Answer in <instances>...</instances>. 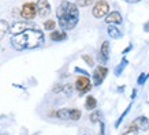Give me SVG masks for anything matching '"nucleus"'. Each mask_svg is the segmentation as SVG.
Masks as SVG:
<instances>
[{
    "instance_id": "f257e3e1",
    "label": "nucleus",
    "mask_w": 149,
    "mask_h": 135,
    "mask_svg": "<svg viewBox=\"0 0 149 135\" xmlns=\"http://www.w3.org/2000/svg\"><path fill=\"white\" fill-rule=\"evenodd\" d=\"M44 42V34L38 29H27L25 32L15 34L11 38V45L14 49L23 51V49H34L41 46Z\"/></svg>"
},
{
    "instance_id": "f03ea898",
    "label": "nucleus",
    "mask_w": 149,
    "mask_h": 135,
    "mask_svg": "<svg viewBox=\"0 0 149 135\" xmlns=\"http://www.w3.org/2000/svg\"><path fill=\"white\" fill-rule=\"evenodd\" d=\"M56 15L59 19V26L62 30H72L79 21V11L78 6L70 1H62L56 10Z\"/></svg>"
},
{
    "instance_id": "7ed1b4c3",
    "label": "nucleus",
    "mask_w": 149,
    "mask_h": 135,
    "mask_svg": "<svg viewBox=\"0 0 149 135\" xmlns=\"http://www.w3.org/2000/svg\"><path fill=\"white\" fill-rule=\"evenodd\" d=\"M92 14H93V17L97 19L107 17L109 14V4L105 0H99L95 4V7L92 8Z\"/></svg>"
},
{
    "instance_id": "20e7f679",
    "label": "nucleus",
    "mask_w": 149,
    "mask_h": 135,
    "mask_svg": "<svg viewBox=\"0 0 149 135\" xmlns=\"http://www.w3.org/2000/svg\"><path fill=\"white\" fill-rule=\"evenodd\" d=\"M37 15V4L34 3H25L21 7V18L23 21H32Z\"/></svg>"
},
{
    "instance_id": "39448f33",
    "label": "nucleus",
    "mask_w": 149,
    "mask_h": 135,
    "mask_svg": "<svg viewBox=\"0 0 149 135\" xmlns=\"http://www.w3.org/2000/svg\"><path fill=\"white\" fill-rule=\"evenodd\" d=\"M107 74H108V68L107 67H104V66L96 67L95 72H93V83H95V86L101 85L103 81L105 79V77H107Z\"/></svg>"
},
{
    "instance_id": "423d86ee",
    "label": "nucleus",
    "mask_w": 149,
    "mask_h": 135,
    "mask_svg": "<svg viewBox=\"0 0 149 135\" xmlns=\"http://www.w3.org/2000/svg\"><path fill=\"white\" fill-rule=\"evenodd\" d=\"M92 87V83L89 81V78L84 75V77H78L77 81H75V89L79 91V93H86V91H89Z\"/></svg>"
},
{
    "instance_id": "0eeeda50",
    "label": "nucleus",
    "mask_w": 149,
    "mask_h": 135,
    "mask_svg": "<svg viewBox=\"0 0 149 135\" xmlns=\"http://www.w3.org/2000/svg\"><path fill=\"white\" fill-rule=\"evenodd\" d=\"M37 14L41 18H45L51 14V4L48 0H38L37 1Z\"/></svg>"
},
{
    "instance_id": "6e6552de",
    "label": "nucleus",
    "mask_w": 149,
    "mask_h": 135,
    "mask_svg": "<svg viewBox=\"0 0 149 135\" xmlns=\"http://www.w3.org/2000/svg\"><path fill=\"white\" fill-rule=\"evenodd\" d=\"M122 15L120 12H118V11H112V12H109L107 17H105V22L108 23V25H119V23H122Z\"/></svg>"
},
{
    "instance_id": "1a4fd4ad",
    "label": "nucleus",
    "mask_w": 149,
    "mask_h": 135,
    "mask_svg": "<svg viewBox=\"0 0 149 135\" xmlns=\"http://www.w3.org/2000/svg\"><path fill=\"white\" fill-rule=\"evenodd\" d=\"M100 60L103 62V63H107L109 59V42L108 41H104L103 44H101V48H100Z\"/></svg>"
},
{
    "instance_id": "9d476101",
    "label": "nucleus",
    "mask_w": 149,
    "mask_h": 135,
    "mask_svg": "<svg viewBox=\"0 0 149 135\" xmlns=\"http://www.w3.org/2000/svg\"><path fill=\"white\" fill-rule=\"evenodd\" d=\"M27 29H32L30 26H27L26 23L23 22H17V23H14L13 26L10 27V32L13 33L14 36L15 34H19V33H22V32H25V30H27Z\"/></svg>"
},
{
    "instance_id": "9b49d317",
    "label": "nucleus",
    "mask_w": 149,
    "mask_h": 135,
    "mask_svg": "<svg viewBox=\"0 0 149 135\" xmlns=\"http://www.w3.org/2000/svg\"><path fill=\"white\" fill-rule=\"evenodd\" d=\"M133 124L138 127V130H144V131H146V130L149 128V120H148V119H146L145 116L137 117L136 120L133 122Z\"/></svg>"
},
{
    "instance_id": "f8f14e48",
    "label": "nucleus",
    "mask_w": 149,
    "mask_h": 135,
    "mask_svg": "<svg viewBox=\"0 0 149 135\" xmlns=\"http://www.w3.org/2000/svg\"><path fill=\"white\" fill-rule=\"evenodd\" d=\"M49 37L52 41H64L67 38V33L64 30H52Z\"/></svg>"
},
{
    "instance_id": "ddd939ff",
    "label": "nucleus",
    "mask_w": 149,
    "mask_h": 135,
    "mask_svg": "<svg viewBox=\"0 0 149 135\" xmlns=\"http://www.w3.org/2000/svg\"><path fill=\"white\" fill-rule=\"evenodd\" d=\"M107 33H108V36L111 37V38H113V40H118V38L122 37V32H120L115 25H108V27H107Z\"/></svg>"
},
{
    "instance_id": "4468645a",
    "label": "nucleus",
    "mask_w": 149,
    "mask_h": 135,
    "mask_svg": "<svg viewBox=\"0 0 149 135\" xmlns=\"http://www.w3.org/2000/svg\"><path fill=\"white\" fill-rule=\"evenodd\" d=\"M85 107L88 111H93V109L97 107V101L93 96H88L86 97V102H85Z\"/></svg>"
},
{
    "instance_id": "2eb2a0df",
    "label": "nucleus",
    "mask_w": 149,
    "mask_h": 135,
    "mask_svg": "<svg viewBox=\"0 0 149 135\" xmlns=\"http://www.w3.org/2000/svg\"><path fill=\"white\" fill-rule=\"evenodd\" d=\"M10 32V26L7 21H0V40Z\"/></svg>"
},
{
    "instance_id": "dca6fc26",
    "label": "nucleus",
    "mask_w": 149,
    "mask_h": 135,
    "mask_svg": "<svg viewBox=\"0 0 149 135\" xmlns=\"http://www.w3.org/2000/svg\"><path fill=\"white\" fill-rule=\"evenodd\" d=\"M56 117L62 119V120H68V119H70V111L66 108L59 109L58 112H56Z\"/></svg>"
},
{
    "instance_id": "f3484780",
    "label": "nucleus",
    "mask_w": 149,
    "mask_h": 135,
    "mask_svg": "<svg viewBox=\"0 0 149 135\" xmlns=\"http://www.w3.org/2000/svg\"><path fill=\"white\" fill-rule=\"evenodd\" d=\"M81 116H82V112L79 109H70V119H71V120L77 122V120L81 119Z\"/></svg>"
},
{
    "instance_id": "a211bd4d",
    "label": "nucleus",
    "mask_w": 149,
    "mask_h": 135,
    "mask_svg": "<svg viewBox=\"0 0 149 135\" xmlns=\"http://www.w3.org/2000/svg\"><path fill=\"white\" fill-rule=\"evenodd\" d=\"M127 63H129V62H127L126 59H123L122 62H120V64H119V66L115 68V75H116V77H119V75L122 74V71L125 70V67L127 66Z\"/></svg>"
},
{
    "instance_id": "6ab92c4d",
    "label": "nucleus",
    "mask_w": 149,
    "mask_h": 135,
    "mask_svg": "<svg viewBox=\"0 0 149 135\" xmlns=\"http://www.w3.org/2000/svg\"><path fill=\"white\" fill-rule=\"evenodd\" d=\"M137 132H138V127L131 124V126L127 127V130L123 132V135H137Z\"/></svg>"
},
{
    "instance_id": "aec40b11",
    "label": "nucleus",
    "mask_w": 149,
    "mask_h": 135,
    "mask_svg": "<svg viewBox=\"0 0 149 135\" xmlns=\"http://www.w3.org/2000/svg\"><path fill=\"white\" fill-rule=\"evenodd\" d=\"M55 27H56V22H55L54 19H48L44 23V29L45 30H55Z\"/></svg>"
},
{
    "instance_id": "412c9836",
    "label": "nucleus",
    "mask_w": 149,
    "mask_h": 135,
    "mask_svg": "<svg viewBox=\"0 0 149 135\" xmlns=\"http://www.w3.org/2000/svg\"><path fill=\"white\" fill-rule=\"evenodd\" d=\"M82 59L86 62L88 66H91V67L95 66V62H93V57H92V56H89V55H82Z\"/></svg>"
},
{
    "instance_id": "4be33fe9",
    "label": "nucleus",
    "mask_w": 149,
    "mask_h": 135,
    "mask_svg": "<svg viewBox=\"0 0 149 135\" xmlns=\"http://www.w3.org/2000/svg\"><path fill=\"white\" fill-rule=\"evenodd\" d=\"M89 117H91V122H92V123L100 122V112H99V111H95V112L92 113Z\"/></svg>"
},
{
    "instance_id": "5701e85b",
    "label": "nucleus",
    "mask_w": 149,
    "mask_h": 135,
    "mask_svg": "<svg viewBox=\"0 0 149 135\" xmlns=\"http://www.w3.org/2000/svg\"><path fill=\"white\" fill-rule=\"evenodd\" d=\"M72 90H74V86H72V85H70V83H67V85H64L63 91L68 96V97H70V96L72 94Z\"/></svg>"
},
{
    "instance_id": "b1692460",
    "label": "nucleus",
    "mask_w": 149,
    "mask_h": 135,
    "mask_svg": "<svg viewBox=\"0 0 149 135\" xmlns=\"http://www.w3.org/2000/svg\"><path fill=\"white\" fill-rule=\"evenodd\" d=\"M93 3V0H77V6L79 7H88Z\"/></svg>"
},
{
    "instance_id": "393cba45",
    "label": "nucleus",
    "mask_w": 149,
    "mask_h": 135,
    "mask_svg": "<svg viewBox=\"0 0 149 135\" xmlns=\"http://www.w3.org/2000/svg\"><path fill=\"white\" fill-rule=\"evenodd\" d=\"M148 77H149V74H144V72H142L140 77H138V79H137V83H138V85H142V83L148 79Z\"/></svg>"
},
{
    "instance_id": "a878e982",
    "label": "nucleus",
    "mask_w": 149,
    "mask_h": 135,
    "mask_svg": "<svg viewBox=\"0 0 149 135\" xmlns=\"http://www.w3.org/2000/svg\"><path fill=\"white\" fill-rule=\"evenodd\" d=\"M129 109H130V107H127V109H126V111H125V112L122 113V116L119 117V120H118V122H116V127H119V124H120V122H122V120H123V117L126 116V113L129 112Z\"/></svg>"
},
{
    "instance_id": "bb28decb",
    "label": "nucleus",
    "mask_w": 149,
    "mask_h": 135,
    "mask_svg": "<svg viewBox=\"0 0 149 135\" xmlns=\"http://www.w3.org/2000/svg\"><path fill=\"white\" fill-rule=\"evenodd\" d=\"M63 87L64 86H62V85H56V86H54L52 91H54V93H59V91H62V90H63Z\"/></svg>"
},
{
    "instance_id": "cd10ccee",
    "label": "nucleus",
    "mask_w": 149,
    "mask_h": 135,
    "mask_svg": "<svg viewBox=\"0 0 149 135\" xmlns=\"http://www.w3.org/2000/svg\"><path fill=\"white\" fill-rule=\"evenodd\" d=\"M123 1H126V3H130V4H136V3H140L141 0H123Z\"/></svg>"
},
{
    "instance_id": "c85d7f7f",
    "label": "nucleus",
    "mask_w": 149,
    "mask_h": 135,
    "mask_svg": "<svg viewBox=\"0 0 149 135\" xmlns=\"http://www.w3.org/2000/svg\"><path fill=\"white\" fill-rule=\"evenodd\" d=\"M75 71H77V72H81V74H84V75H88V72H86V71H84V70H81V68H75Z\"/></svg>"
},
{
    "instance_id": "c756f323",
    "label": "nucleus",
    "mask_w": 149,
    "mask_h": 135,
    "mask_svg": "<svg viewBox=\"0 0 149 135\" xmlns=\"http://www.w3.org/2000/svg\"><path fill=\"white\" fill-rule=\"evenodd\" d=\"M144 30H145V32H149V21H148V23H145Z\"/></svg>"
},
{
    "instance_id": "7c9ffc66",
    "label": "nucleus",
    "mask_w": 149,
    "mask_h": 135,
    "mask_svg": "<svg viewBox=\"0 0 149 135\" xmlns=\"http://www.w3.org/2000/svg\"><path fill=\"white\" fill-rule=\"evenodd\" d=\"M101 124V132H100V135H104V123H100Z\"/></svg>"
},
{
    "instance_id": "2f4dec72",
    "label": "nucleus",
    "mask_w": 149,
    "mask_h": 135,
    "mask_svg": "<svg viewBox=\"0 0 149 135\" xmlns=\"http://www.w3.org/2000/svg\"><path fill=\"white\" fill-rule=\"evenodd\" d=\"M130 49H131V45H129V46H127L126 49L123 51V53H127V52H129V51H130Z\"/></svg>"
}]
</instances>
